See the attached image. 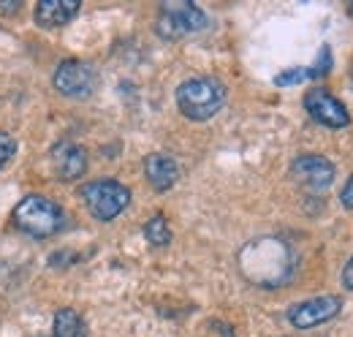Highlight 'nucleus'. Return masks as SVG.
<instances>
[{
    "label": "nucleus",
    "mask_w": 353,
    "mask_h": 337,
    "mask_svg": "<svg viewBox=\"0 0 353 337\" xmlns=\"http://www.w3.org/2000/svg\"><path fill=\"white\" fill-rule=\"evenodd\" d=\"M14 153H17V142H14V136H8V133L0 131V168L14 158Z\"/></svg>",
    "instance_id": "dca6fc26"
},
{
    "label": "nucleus",
    "mask_w": 353,
    "mask_h": 337,
    "mask_svg": "<svg viewBox=\"0 0 353 337\" xmlns=\"http://www.w3.org/2000/svg\"><path fill=\"white\" fill-rule=\"evenodd\" d=\"M291 174L307 191L321 193L334 182V164L329 158H323V155H299L291 164Z\"/></svg>",
    "instance_id": "1a4fd4ad"
},
{
    "label": "nucleus",
    "mask_w": 353,
    "mask_h": 337,
    "mask_svg": "<svg viewBox=\"0 0 353 337\" xmlns=\"http://www.w3.org/2000/svg\"><path fill=\"white\" fill-rule=\"evenodd\" d=\"M79 8V0H41L36 3V22L41 28H60L68 25Z\"/></svg>",
    "instance_id": "f8f14e48"
},
{
    "label": "nucleus",
    "mask_w": 353,
    "mask_h": 337,
    "mask_svg": "<svg viewBox=\"0 0 353 337\" xmlns=\"http://www.w3.org/2000/svg\"><path fill=\"white\" fill-rule=\"evenodd\" d=\"M239 269L256 286H283L294 275V253L283 240L264 237L239 253Z\"/></svg>",
    "instance_id": "f257e3e1"
},
{
    "label": "nucleus",
    "mask_w": 353,
    "mask_h": 337,
    "mask_svg": "<svg viewBox=\"0 0 353 337\" xmlns=\"http://www.w3.org/2000/svg\"><path fill=\"white\" fill-rule=\"evenodd\" d=\"M19 8H22L19 3H0V11H3V14H14V11H19Z\"/></svg>",
    "instance_id": "6ab92c4d"
},
{
    "label": "nucleus",
    "mask_w": 353,
    "mask_h": 337,
    "mask_svg": "<svg viewBox=\"0 0 353 337\" xmlns=\"http://www.w3.org/2000/svg\"><path fill=\"white\" fill-rule=\"evenodd\" d=\"M52 84L65 98H88L95 93L98 71L85 60H63L52 77Z\"/></svg>",
    "instance_id": "423d86ee"
},
{
    "label": "nucleus",
    "mask_w": 353,
    "mask_h": 337,
    "mask_svg": "<svg viewBox=\"0 0 353 337\" xmlns=\"http://www.w3.org/2000/svg\"><path fill=\"white\" fill-rule=\"evenodd\" d=\"M343 286L353 291V258L345 264V267H343Z\"/></svg>",
    "instance_id": "a211bd4d"
},
{
    "label": "nucleus",
    "mask_w": 353,
    "mask_h": 337,
    "mask_svg": "<svg viewBox=\"0 0 353 337\" xmlns=\"http://www.w3.org/2000/svg\"><path fill=\"white\" fill-rule=\"evenodd\" d=\"M144 237L150 245L161 248V245H169L172 242V229H169V220L163 215H152L147 223H144Z\"/></svg>",
    "instance_id": "4468645a"
},
{
    "label": "nucleus",
    "mask_w": 353,
    "mask_h": 337,
    "mask_svg": "<svg viewBox=\"0 0 353 337\" xmlns=\"http://www.w3.org/2000/svg\"><path fill=\"white\" fill-rule=\"evenodd\" d=\"M52 337H88V324H85V318H82L77 310L63 307V310H57V316H54Z\"/></svg>",
    "instance_id": "ddd939ff"
},
{
    "label": "nucleus",
    "mask_w": 353,
    "mask_h": 337,
    "mask_svg": "<svg viewBox=\"0 0 353 337\" xmlns=\"http://www.w3.org/2000/svg\"><path fill=\"white\" fill-rule=\"evenodd\" d=\"M340 202H343L345 210H353V177L345 182V188H343V193H340Z\"/></svg>",
    "instance_id": "f3484780"
},
{
    "label": "nucleus",
    "mask_w": 353,
    "mask_h": 337,
    "mask_svg": "<svg viewBox=\"0 0 353 337\" xmlns=\"http://www.w3.org/2000/svg\"><path fill=\"white\" fill-rule=\"evenodd\" d=\"M204 28H207V14L196 3H163L158 22H155L158 36L166 41H176V39L199 33Z\"/></svg>",
    "instance_id": "39448f33"
},
{
    "label": "nucleus",
    "mask_w": 353,
    "mask_h": 337,
    "mask_svg": "<svg viewBox=\"0 0 353 337\" xmlns=\"http://www.w3.org/2000/svg\"><path fill=\"white\" fill-rule=\"evenodd\" d=\"M52 166H54L57 180L74 182L88 171V153H85V147H79L74 142H60L52 150Z\"/></svg>",
    "instance_id": "9d476101"
},
{
    "label": "nucleus",
    "mask_w": 353,
    "mask_h": 337,
    "mask_svg": "<svg viewBox=\"0 0 353 337\" xmlns=\"http://www.w3.org/2000/svg\"><path fill=\"white\" fill-rule=\"evenodd\" d=\"M144 177L152 185V191L166 193L169 188H174V182L179 180V164L166 153H152L144 161Z\"/></svg>",
    "instance_id": "9b49d317"
},
{
    "label": "nucleus",
    "mask_w": 353,
    "mask_h": 337,
    "mask_svg": "<svg viewBox=\"0 0 353 337\" xmlns=\"http://www.w3.org/2000/svg\"><path fill=\"white\" fill-rule=\"evenodd\" d=\"M223 104H225V87L221 84V79L193 77L176 87V106L193 123L212 120L223 109Z\"/></svg>",
    "instance_id": "f03ea898"
},
{
    "label": "nucleus",
    "mask_w": 353,
    "mask_h": 337,
    "mask_svg": "<svg viewBox=\"0 0 353 337\" xmlns=\"http://www.w3.org/2000/svg\"><path fill=\"white\" fill-rule=\"evenodd\" d=\"M36 337H44V335H36Z\"/></svg>",
    "instance_id": "412c9836"
},
{
    "label": "nucleus",
    "mask_w": 353,
    "mask_h": 337,
    "mask_svg": "<svg viewBox=\"0 0 353 337\" xmlns=\"http://www.w3.org/2000/svg\"><path fill=\"white\" fill-rule=\"evenodd\" d=\"M340 310H343V302L337 296H312L288 310V321L296 329H312L340 316Z\"/></svg>",
    "instance_id": "6e6552de"
},
{
    "label": "nucleus",
    "mask_w": 353,
    "mask_h": 337,
    "mask_svg": "<svg viewBox=\"0 0 353 337\" xmlns=\"http://www.w3.org/2000/svg\"><path fill=\"white\" fill-rule=\"evenodd\" d=\"M82 199L95 220L109 223L131 204V191L117 180H95L82 188Z\"/></svg>",
    "instance_id": "20e7f679"
},
{
    "label": "nucleus",
    "mask_w": 353,
    "mask_h": 337,
    "mask_svg": "<svg viewBox=\"0 0 353 337\" xmlns=\"http://www.w3.org/2000/svg\"><path fill=\"white\" fill-rule=\"evenodd\" d=\"M14 226L22 231V234H30L36 240H46V237H54L63 226H65V212L57 202L39 196V193H30L25 196L17 207H14Z\"/></svg>",
    "instance_id": "7ed1b4c3"
},
{
    "label": "nucleus",
    "mask_w": 353,
    "mask_h": 337,
    "mask_svg": "<svg viewBox=\"0 0 353 337\" xmlns=\"http://www.w3.org/2000/svg\"><path fill=\"white\" fill-rule=\"evenodd\" d=\"M305 109H307V115L315 123L332 128V131H340V128L351 126V115L343 106V101L334 98L323 87H312L307 95H305Z\"/></svg>",
    "instance_id": "0eeeda50"
},
{
    "label": "nucleus",
    "mask_w": 353,
    "mask_h": 337,
    "mask_svg": "<svg viewBox=\"0 0 353 337\" xmlns=\"http://www.w3.org/2000/svg\"><path fill=\"white\" fill-rule=\"evenodd\" d=\"M315 77H318L315 68H291V71L277 74V77H274V84L291 87V84H299V82H305V79H315Z\"/></svg>",
    "instance_id": "2eb2a0df"
},
{
    "label": "nucleus",
    "mask_w": 353,
    "mask_h": 337,
    "mask_svg": "<svg viewBox=\"0 0 353 337\" xmlns=\"http://www.w3.org/2000/svg\"><path fill=\"white\" fill-rule=\"evenodd\" d=\"M348 11H351V17H353V3H351V6H348Z\"/></svg>",
    "instance_id": "aec40b11"
}]
</instances>
